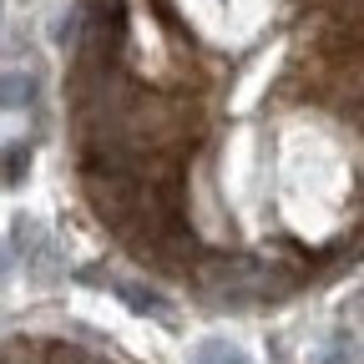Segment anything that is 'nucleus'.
I'll return each mask as SVG.
<instances>
[{
	"label": "nucleus",
	"instance_id": "1",
	"mask_svg": "<svg viewBox=\"0 0 364 364\" xmlns=\"http://www.w3.org/2000/svg\"><path fill=\"white\" fill-rule=\"evenodd\" d=\"M81 279H91V284H102V289H112L132 314H147V318H162V324H172V304H162L152 289H142V284H132V279H117V273H102V268H86Z\"/></svg>",
	"mask_w": 364,
	"mask_h": 364
},
{
	"label": "nucleus",
	"instance_id": "2",
	"mask_svg": "<svg viewBox=\"0 0 364 364\" xmlns=\"http://www.w3.org/2000/svg\"><path fill=\"white\" fill-rule=\"evenodd\" d=\"M188 364H253L238 344H228V339H203L193 354H188Z\"/></svg>",
	"mask_w": 364,
	"mask_h": 364
},
{
	"label": "nucleus",
	"instance_id": "3",
	"mask_svg": "<svg viewBox=\"0 0 364 364\" xmlns=\"http://www.w3.org/2000/svg\"><path fill=\"white\" fill-rule=\"evenodd\" d=\"M309 364H354V339H349L344 329H339V334H329L324 344L309 354Z\"/></svg>",
	"mask_w": 364,
	"mask_h": 364
},
{
	"label": "nucleus",
	"instance_id": "4",
	"mask_svg": "<svg viewBox=\"0 0 364 364\" xmlns=\"http://www.w3.org/2000/svg\"><path fill=\"white\" fill-rule=\"evenodd\" d=\"M26 167H31V147H26V142L6 147V157H0V182H6V188H16V182L26 177Z\"/></svg>",
	"mask_w": 364,
	"mask_h": 364
},
{
	"label": "nucleus",
	"instance_id": "5",
	"mask_svg": "<svg viewBox=\"0 0 364 364\" xmlns=\"http://www.w3.org/2000/svg\"><path fill=\"white\" fill-rule=\"evenodd\" d=\"M31 97V76H0V107H16Z\"/></svg>",
	"mask_w": 364,
	"mask_h": 364
},
{
	"label": "nucleus",
	"instance_id": "6",
	"mask_svg": "<svg viewBox=\"0 0 364 364\" xmlns=\"http://www.w3.org/2000/svg\"><path fill=\"white\" fill-rule=\"evenodd\" d=\"M11 284V253H6V243H0V289Z\"/></svg>",
	"mask_w": 364,
	"mask_h": 364
}]
</instances>
